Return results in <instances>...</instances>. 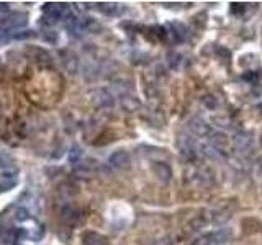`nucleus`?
<instances>
[{"mask_svg": "<svg viewBox=\"0 0 262 245\" xmlns=\"http://www.w3.org/2000/svg\"><path fill=\"white\" fill-rule=\"evenodd\" d=\"M233 239V231L229 227H221L215 232H208L200 235L193 245H226Z\"/></svg>", "mask_w": 262, "mask_h": 245, "instance_id": "2", "label": "nucleus"}, {"mask_svg": "<svg viewBox=\"0 0 262 245\" xmlns=\"http://www.w3.org/2000/svg\"><path fill=\"white\" fill-rule=\"evenodd\" d=\"M94 103L97 106H112L113 105V98H112V95L108 92H106V90H97Z\"/></svg>", "mask_w": 262, "mask_h": 245, "instance_id": "10", "label": "nucleus"}, {"mask_svg": "<svg viewBox=\"0 0 262 245\" xmlns=\"http://www.w3.org/2000/svg\"><path fill=\"white\" fill-rule=\"evenodd\" d=\"M187 129L190 131V134L193 136H199V137H208L211 133V126L208 125L207 121L200 116H193L187 121Z\"/></svg>", "mask_w": 262, "mask_h": 245, "instance_id": "3", "label": "nucleus"}, {"mask_svg": "<svg viewBox=\"0 0 262 245\" xmlns=\"http://www.w3.org/2000/svg\"><path fill=\"white\" fill-rule=\"evenodd\" d=\"M177 149L180 157H182L185 162H195L196 157H199V144L192 137V134L187 133H179L177 136Z\"/></svg>", "mask_w": 262, "mask_h": 245, "instance_id": "1", "label": "nucleus"}, {"mask_svg": "<svg viewBox=\"0 0 262 245\" xmlns=\"http://www.w3.org/2000/svg\"><path fill=\"white\" fill-rule=\"evenodd\" d=\"M151 170H152L154 177L158 178L162 185L170 183V180H172V168H170L169 163H166V162H152L151 163Z\"/></svg>", "mask_w": 262, "mask_h": 245, "instance_id": "5", "label": "nucleus"}, {"mask_svg": "<svg viewBox=\"0 0 262 245\" xmlns=\"http://www.w3.org/2000/svg\"><path fill=\"white\" fill-rule=\"evenodd\" d=\"M202 102H203V105L207 106V108H210V110H213V108H216V100H215V96H203L202 98Z\"/></svg>", "mask_w": 262, "mask_h": 245, "instance_id": "16", "label": "nucleus"}, {"mask_svg": "<svg viewBox=\"0 0 262 245\" xmlns=\"http://www.w3.org/2000/svg\"><path fill=\"white\" fill-rule=\"evenodd\" d=\"M252 144H254V137L248 131H239L233 137V147L237 154H248L252 149Z\"/></svg>", "mask_w": 262, "mask_h": 245, "instance_id": "4", "label": "nucleus"}, {"mask_svg": "<svg viewBox=\"0 0 262 245\" xmlns=\"http://www.w3.org/2000/svg\"><path fill=\"white\" fill-rule=\"evenodd\" d=\"M207 139H208V144L218 147L221 151H225L228 145V136L225 133H221V131H211Z\"/></svg>", "mask_w": 262, "mask_h": 245, "instance_id": "9", "label": "nucleus"}, {"mask_svg": "<svg viewBox=\"0 0 262 245\" xmlns=\"http://www.w3.org/2000/svg\"><path fill=\"white\" fill-rule=\"evenodd\" d=\"M180 61H182V56H180L179 53L170 51V53L167 54V62H169V67H170V69L177 70V69H179V64H180Z\"/></svg>", "mask_w": 262, "mask_h": 245, "instance_id": "15", "label": "nucleus"}, {"mask_svg": "<svg viewBox=\"0 0 262 245\" xmlns=\"http://www.w3.org/2000/svg\"><path fill=\"white\" fill-rule=\"evenodd\" d=\"M84 243L85 245H106V239L97 232H87L84 234Z\"/></svg>", "mask_w": 262, "mask_h": 245, "instance_id": "12", "label": "nucleus"}, {"mask_svg": "<svg viewBox=\"0 0 262 245\" xmlns=\"http://www.w3.org/2000/svg\"><path fill=\"white\" fill-rule=\"evenodd\" d=\"M108 163L117 170H126L131 165V157L126 151H117L110 155Z\"/></svg>", "mask_w": 262, "mask_h": 245, "instance_id": "6", "label": "nucleus"}, {"mask_svg": "<svg viewBox=\"0 0 262 245\" xmlns=\"http://www.w3.org/2000/svg\"><path fill=\"white\" fill-rule=\"evenodd\" d=\"M100 10L108 16H118L123 13L125 8H123V5H120V4H102Z\"/></svg>", "mask_w": 262, "mask_h": 245, "instance_id": "13", "label": "nucleus"}, {"mask_svg": "<svg viewBox=\"0 0 262 245\" xmlns=\"http://www.w3.org/2000/svg\"><path fill=\"white\" fill-rule=\"evenodd\" d=\"M121 105H123V108L128 110V111H135L138 110L139 106H141V102L138 100V98L135 95H125V96H121Z\"/></svg>", "mask_w": 262, "mask_h": 245, "instance_id": "11", "label": "nucleus"}, {"mask_svg": "<svg viewBox=\"0 0 262 245\" xmlns=\"http://www.w3.org/2000/svg\"><path fill=\"white\" fill-rule=\"evenodd\" d=\"M167 27L170 30L169 31L170 36L176 39V43H185V41L188 39V36H190V31H188V28L180 21H170Z\"/></svg>", "mask_w": 262, "mask_h": 245, "instance_id": "7", "label": "nucleus"}, {"mask_svg": "<svg viewBox=\"0 0 262 245\" xmlns=\"http://www.w3.org/2000/svg\"><path fill=\"white\" fill-rule=\"evenodd\" d=\"M156 245H172V242H170V237H164V239H161L158 243Z\"/></svg>", "mask_w": 262, "mask_h": 245, "instance_id": "17", "label": "nucleus"}, {"mask_svg": "<svg viewBox=\"0 0 262 245\" xmlns=\"http://www.w3.org/2000/svg\"><path fill=\"white\" fill-rule=\"evenodd\" d=\"M228 219H229V214L226 211H215L211 216V223H215L216 226H223Z\"/></svg>", "mask_w": 262, "mask_h": 245, "instance_id": "14", "label": "nucleus"}, {"mask_svg": "<svg viewBox=\"0 0 262 245\" xmlns=\"http://www.w3.org/2000/svg\"><path fill=\"white\" fill-rule=\"evenodd\" d=\"M199 151H200L202 155H205V157L210 159V160H223V159H226V152L225 151H221V149H218V147L211 145L208 142L200 144Z\"/></svg>", "mask_w": 262, "mask_h": 245, "instance_id": "8", "label": "nucleus"}, {"mask_svg": "<svg viewBox=\"0 0 262 245\" xmlns=\"http://www.w3.org/2000/svg\"><path fill=\"white\" fill-rule=\"evenodd\" d=\"M79 155H80V149H72V154H71V160L74 162V160H76V159L79 157Z\"/></svg>", "mask_w": 262, "mask_h": 245, "instance_id": "18", "label": "nucleus"}]
</instances>
